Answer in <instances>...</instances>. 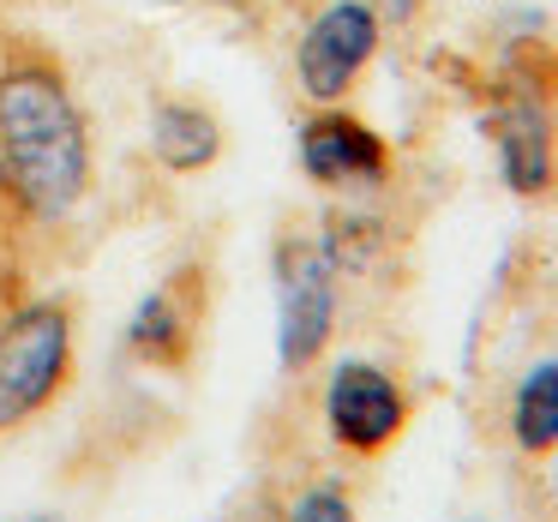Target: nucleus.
<instances>
[{
    "label": "nucleus",
    "instance_id": "7",
    "mask_svg": "<svg viewBox=\"0 0 558 522\" xmlns=\"http://www.w3.org/2000/svg\"><path fill=\"white\" fill-rule=\"evenodd\" d=\"M486 133L498 145V169H505V186L522 198H541L553 186V126H546V109L529 97L505 102L498 114H486Z\"/></svg>",
    "mask_w": 558,
    "mask_h": 522
},
{
    "label": "nucleus",
    "instance_id": "12",
    "mask_svg": "<svg viewBox=\"0 0 558 522\" xmlns=\"http://www.w3.org/2000/svg\"><path fill=\"white\" fill-rule=\"evenodd\" d=\"M378 7V19H409L414 13V0H373Z\"/></svg>",
    "mask_w": 558,
    "mask_h": 522
},
{
    "label": "nucleus",
    "instance_id": "10",
    "mask_svg": "<svg viewBox=\"0 0 558 522\" xmlns=\"http://www.w3.org/2000/svg\"><path fill=\"white\" fill-rule=\"evenodd\" d=\"M510 438L522 457H553L558 450V354L534 361L510 390Z\"/></svg>",
    "mask_w": 558,
    "mask_h": 522
},
{
    "label": "nucleus",
    "instance_id": "8",
    "mask_svg": "<svg viewBox=\"0 0 558 522\" xmlns=\"http://www.w3.org/2000/svg\"><path fill=\"white\" fill-rule=\"evenodd\" d=\"M150 150L169 174H205L222 157V126L193 97H157L150 102Z\"/></svg>",
    "mask_w": 558,
    "mask_h": 522
},
{
    "label": "nucleus",
    "instance_id": "11",
    "mask_svg": "<svg viewBox=\"0 0 558 522\" xmlns=\"http://www.w3.org/2000/svg\"><path fill=\"white\" fill-rule=\"evenodd\" d=\"M289 522H354V498L342 493V486L318 481V486H306V493L289 505Z\"/></svg>",
    "mask_w": 558,
    "mask_h": 522
},
{
    "label": "nucleus",
    "instance_id": "6",
    "mask_svg": "<svg viewBox=\"0 0 558 522\" xmlns=\"http://www.w3.org/2000/svg\"><path fill=\"white\" fill-rule=\"evenodd\" d=\"M301 169L318 186H378L390 174V145L349 109H318L301 126Z\"/></svg>",
    "mask_w": 558,
    "mask_h": 522
},
{
    "label": "nucleus",
    "instance_id": "2",
    "mask_svg": "<svg viewBox=\"0 0 558 522\" xmlns=\"http://www.w3.org/2000/svg\"><path fill=\"white\" fill-rule=\"evenodd\" d=\"M73 378V313L61 301H25L0 318V433L43 414Z\"/></svg>",
    "mask_w": 558,
    "mask_h": 522
},
{
    "label": "nucleus",
    "instance_id": "1",
    "mask_svg": "<svg viewBox=\"0 0 558 522\" xmlns=\"http://www.w3.org/2000/svg\"><path fill=\"white\" fill-rule=\"evenodd\" d=\"M90 126L49 61L0 66V181L31 222H61L90 193Z\"/></svg>",
    "mask_w": 558,
    "mask_h": 522
},
{
    "label": "nucleus",
    "instance_id": "9",
    "mask_svg": "<svg viewBox=\"0 0 558 522\" xmlns=\"http://www.w3.org/2000/svg\"><path fill=\"white\" fill-rule=\"evenodd\" d=\"M126 342H133V354L150 366H181L186 354H193V301H186L181 282H157V289L133 306Z\"/></svg>",
    "mask_w": 558,
    "mask_h": 522
},
{
    "label": "nucleus",
    "instance_id": "4",
    "mask_svg": "<svg viewBox=\"0 0 558 522\" xmlns=\"http://www.w3.org/2000/svg\"><path fill=\"white\" fill-rule=\"evenodd\" d=\"M277 361L282 373H306L337 337V265L318 241H289L277 253Z\"/></svg>",
    "mask_w": 558,
    "mask_h": 522
},
{
    "label": "nucleus",
    "instance_id": "5",
    "mask_svg": "<svg viewBox=\"0 0 558 522\" xmlns=\"http://www.w3.org/2000/svg\"><path fill=\"white\" fill-rule=\"evenodd\" d=\"M325 426L349 457H378L409 426V390L378 361H337L325 385Z\"/></svg>",
    "mask_w": 558,
    "mask_h": 522
},
{
    "label": "nucleus",
    "instance_id": "3",
    "mask_svg": "<svg viewBox=\"0 0 558 522\" xmlns=\"http://www.w3.org/2000/svg\"><path fill=\"white\" fill-rule=\"evenodd\" d=\"M378 37H385V19H378L373 0H325L306 19L301 43H294V85H301V97L318 102V109H337L373 66Z\"/></svg>",
    "mask_w": 558,
    "mask_h": 522
}]
</instances>
